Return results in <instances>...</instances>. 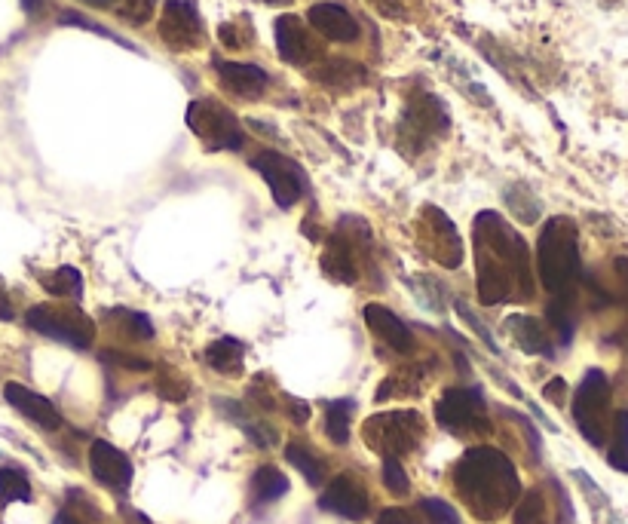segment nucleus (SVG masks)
I'll list each match as a JSON object with an SVG mask.
<instances>
[{
	"label": "nucleus",
	"instance_id": "nucleus-1",
	"mask_svg": "<svg viewBox=\"0 0 628 524\" xmlns=\"http://www.w3.org/2000/svg\"><path fill=\"white\" fill-rule=\"evenodd\" d=\"M475 261L478 298L485 304L527 301L534 295L530 249L497 212H481L475 218Z\"/></svg>",
	"mask_w": 628,
	"mask_h": 524
},
{
	"label": "nucleus",
	"instance_id": "nucleus-2",
	"mask_svg": "<svg viewBox=\"0 0 628 524\" xmlns=\"http://www.w3.org/2000/svg\"><path fill=\"white\" fill-rule=\"evenodd\" d=\"M454 488L478 518H500L521 497V482L512 460L488 445L469 448L460 457L454 466Z\"/></svg>",
	"mask_w": 628,
	"mask_h": 524
},
{
	"label": "nucleus",
	"instance_id": "nucleus-3",
	"mask_svg": "<svg viewBox=\"0 0 628 524\" xmlns=\"http://www.w3.org/2000/svg\"><path fill=\"white\" fill-rule=\"evenodd\" d=\"M537 273L546 292L573 295L579 279V233L570 218H552L537 240Z\"/></svg>",
	"mask_w": 628,
	"mask_h": 524
},
{
	"label": "nucleus",
	"instance_id": "nucleus-4",
	"mask_svg": "<svg viewBox=\"0 0 628 524\" xmlns=\"http://www.w3.org/2000/svg\"><path fill=\"white\" fill-rule=\"evenodd\" d=\"M573 423L592 448H604L610 423V380L601 368H589L570 402Z\"/></svg>",
	"mask_w": 628,
	"mask_h": 524
},
{
	"label": "nucleus",
	"instance_id": "nucleus-5",
	"mask_svg": "<svg viewBox=\"0 0 628 524\" xmlns=\"http://www.w3.org/2000/svg\"><path fill=\"white\" fill-rule=\"evenodd\" d=\"M448 126H451V117H448V108L439 95L414 92L411 102L402 111V120H399V148L405 154H420L436 138H442L448 132Z\"/></svg>",
	"mask_w": 628,
	"mask_h": 524
},
{
	"label": "nucleus",
	"instance_id": "nucleus-6",
	"mask_svg": "<svg viewBox=\"0 0 628 524\" xmlns=\"http://www.w3.org/2000/svg\"><path fill=\"white\" fill-rule=\"evenodd\" d=\"M25 325L37 335L62 341L74 350H89L95 341V322L68 304H37L25 313Z\"/></svg>",
	"mask_w": 628,
	"mask_h": 524
},
{
	"label": "nucleus",
	"instance_id": "nucleus-7",
	"mask_svg": "<svg viewBox=\"0 0 628 524\" xmlns=\"http://www.w3.org/2000/svg\"><path fill=\"white\" fill-rule=\"evenodd\" d=\"M184 120H187V129L197 135L209 151H239L246 145L243 126H239L233 111L212 99H193L187 105Z\"/></svg>",
	"mask_w": 628,
	"mask_h": 524
},
{
	"label": "nucleus",
	"instance_id": "nucleus-8",
	"mask_svg": "<svg viewBox=\"0 0 628 524\" xmlns=\"http://www.w3.org/2000/svg\"><path fill=\"white\" fill-rule=\"evenodd\" d=\"M365 439L368 445L383 457H402L411 454L423 439V420L417 411H386L374 414L365 423Z\"/></svg>",
	"mask_w": 628,
	"mask_h": 524
},
{
	"label": "nucleus",
	"instance_id": "nucleus-9",
	"mask_svg": "<svg viewBox=\"0 0 628 524\" xmlns=\"http://www.w3.org/2000/svg\"><path fill=\"white\" fill-rule=\"evenodd\" d=\"M436 420L454 436H475V433H488V408L478 390H445V396L436 402Z\"/></svg>",
	"mask_w": 628,
	"mask_h": 524
},
{
	"label": "nucleus",
	"instance_id": "nucleus-10",
	"mask_svg": "<svg viewBox=\"0 0 628 524\" xmlns=\"http://www.w3.org/2000/svg\"><path fill=\"white\" fill-rule=\"evenodd\" d=\"M252 169L267 181L276 206H282V209H292L307 194V175H304V169L295 160H288V157H282L276 151L255 154L252 157Z\"/></svg>",
	"mask_w": 628,
	"mask_h": 524
},
{
	"label": "nucleus",
	"instance_id": "nucleus-11",
	"mask_svg": "<svg viewBox=\"0 0 628 524\" xmlns=\"http://www.w3.org/2000/svg\"><path fill=\"white\" fill-rule=\"evenodd\" d=\"M160 40L175 53L200 50L206 43V25L193 0H166L160 16Z\"/></svg>",
	"mask_w": 628,
	"mask_h": 524
},
{
	"label": "nucleus",
	"instance_id": "nucleus-12",
	"mask_svg": "<svg viewBox=\"0 0 628 524\" xmlns=\"http://www.w3.org/2000/svg\"><path fill=\"white\" fill-rule=\"evenodd\" d=\"M417 233H420V246L429 258H436L445 267H460V261H463L460 233L442 209L426 206L420 212V230Z\"/></svg>",
	"mask_w": 628,
	"mask_h": 524
},
{
	"label": "nucleus",
	"instance_id": "nucleus-13",
	"mask_svg": "<svg viewBox=\"0 0 628 524\" xmlns=\"http://www.w3.org/2000/svg\"><path fill=\"white\" fill-rule=\"evenodd\" d=\"M276 50H279V59L288 62V65H310V62H319L322 59V46L313 40V31L310 25H304L298 16H279L276 25Z\"/></svg>",
	"mask_w": 628,
	"mask_h": 524
},
{
	"label": "nucleus",
	"instance_id": "nucleus-14",
	"mask_svg": "<svg viewBox=\"0 0 628 524\" xmlns=\"http://www.w3.org/2000/svg\"><path fill=\"white\" fill-rule=\"evenodd\" d=\"M368 494L365 488L353 479V475H337V479L322 491L319 497V509L322 512H331V515H341L347 521H362L368 518Z\"/></svg>",
	"mask_w": 628,
	"mask_h": 524
},
{
	"label": "nucleus",
	"instance_id": "nucleus-15",
	"mask_svg": "<svg viewBox=\"0 0 628 524\" xmlns=\"http://www.w3.org/2000/svg\"><path fill=\"white\" fill-rule=\"evenodd\" d=\"M89 469L95 475V482H102L111 491H126L132 485L129 457L105 439H95L89 445Z\"/></svg>",
	"mask_w": 628,
	"mask_h": 524
},
{
	"label": "nucleus",
	"instance_id": "nucleus-16",
	"mask_svg": "<svg viewBox=\"0 0 628 524\" xmlns=\"http://www.w3.org/2000/svg\"><path fill=\"white\" fill-rule=\"evenodd\" d=\"M215 74L221 80V86L236 95V99H246V102H255L267 92L270 86V74L258 65H249V62H227V59H215Z\"/></svg>",
	"mask_w": 628,
	"mask_h": 524
},
{
	"label": "nucleus",
	"instance_id": "nucleus-17",
	"mask_svg": "<svg viewBox=\"0 0 628 524\" xmlns=\"http://www.w3.org/2000/svg\"><path fill=\"white\" fill-rule=\"evenodd\" d=\"M307 22L325 40H334V43H356L359 40V22L341 4H328V0L325 4H313L307 10Z\"/></svg>",
	"mask_w": 628,
	"mask_h": 524
},
{
	"label": "nucleus",
	"instance_id": "nucleus-18",
	"mask_svg": "<svg viewBox=\"0 0 628 524\" xmlns=\"http://www.w3.org/2000/svg\"><path fill=\"white\" fill-rule=\"evenodd\" d=\"M4 399L25 417V420H31L34 426H40V430H59L62 426V414H59V408L46 399V396H40V393H34V390H28V387H22V384H7L4 387Z\"/></svg>",
	"mask_w": 628,
	"mask_h": 524
},
{
	"label": "nucleus",
	"instance_id": "nucleus-19",
	"mask_svg": "<svg viewBox=\"0 0 628 524\" xmlns=\"http://www.w3.org/2000/svg\"><path fill=\"white\" fill-rule=\"evenodd\" d=\"M362 316H365V325L374 331V335L386 344V347H393V350H399V353H408L411 350V331H408V325L393 313V310H386L383 304H365V310H362Z\"/></svg>",
	"mask_w": 628,
	"mask_h": 524
},
{
	"label": "nucleus",
	"instance_id": "nucleus-20",
	"mask_svg": "<svg viewBox=\"0 0 628 524\" xmlns=\"http://www.w3.org/2000/svg\"><path fill=\"white\" fill-rule=\"evenodd\" d=\"M310 80H316L319 86H325L331 92H350L368 80V71L350 59H325L316 68H310Z\"/></svg>",
	"mask_w": 628,
	"mask_h": 524
},
{
	"label": "nucleus",
	"instance_id": "nucleus-21",
	"mask_svg": "<svg viewBox=\"0 0 628 524\" xmlns=\"http://www.w3.org/2000/svg\"><path fill=\"white\" fill-rule=\"evenodd\" d=\"M506 331L515 338V344L530 353V356H555V347H552V338H549V331L540 319L534 316H509L506 319Z\"/></svg>",
	"mask_w": 628,
	"mask_h": 524
},
{
	"label": "nucleus",
	"instance_id": "nucleus-22",
	"mask_svg": "<svg viewBox=\"0 0 628 524\" xmlns=\"http://www.w3.org/2000/svg\"><path fill=\"white\" fill-rule=\"evenodd\" d=\"M322 270L337 279V282H356L359 279V270H356V258H353V243L350 236H334V240L325 246L322 252Z\"/></svg>",
	"mask_w": 628,
	"mask_h": 524
},
{
	"label": "nucleus",
	"instance_id": "nucleus-23",
	"mask_svg": "<svg viewBox=\"0 0 628 524\" xmlns=\"http://www.w3.org/2000/svg\"><path fill=\"white\" fill-rule=\"evenodd\" d=\"M243 359H246V347L243 341H236V338H218L206 347V362L209 368H215L218 374H239L243 371Z\"/></svg>",
	"mask_w": 628,
	"mask_h": 524
},
{
	"label": "nucleus",
	"instance_id": "nucleus-24",
	"mask_svg": "<svg viewBox=\"0 0 628 524\" xmlns=\"http://www.w3.org/2000/svg\"><path fill=\"white\" fill-rule=\"evenodd\" d=\"M288 494V479L276 469V466H261L255 475H252V500L267 506V503H276Z\"/></svg>",
	"mask_w": 628,
	"mask_h": 524
},
{
	"label": "nucleus",
	"instance_id": "nucleus-25",
	"mask_svg": "<svg viewBox=\"0 0 628 524\" xmlns=\"http://www.w3.org/2000/svg\"><path fill=\"white\" fill-rule=\"evenodd\" d=\"M353 430V402L350 399H337L325 408V436L334 445H347Z\"/></svg>",
	"mask_w": 628,
	"mask_h": 524
},
{
	"label": "nucleus",
	"instance_id": "nucleus-26",
	"mask_svg": "<svg viewBox=\"0 0 628 524\" xmlns=\"http://www.w3.org/2000/svg\"><path fill=\"white\" fill-rule=\"evenodd\" d=\"M285 460L304 475L310 488H319L325 482V466H322V460L310 448H304L301 442H292V445L285 448Z\"/></svg>",
	"mask_w": 628,
	"mask_h": 524
},
{
	"label": "nucleus",
	"instance_id": "nucleus-27",
	"mask_svg": "<svg viewBox=\"0 0 628 524\" xmlns=\"http://www.w3.org/2000/svg\"><path fill=\"white\" fill-rule=\"evenodd\" d=\"M546 316H549V325L555 328L558 344H561V347H570V341H573V331H576V319H573V295H555V301L549 304Z\"/></svg>",
	"mask_w": 628,
	"mask_h": 524
},
{
	"label": "nucleus",
	"instance_id": "nucleus-28",
	"mask_svg": "<svg viewBox=\"0 0 628 524\" xmlns=\"http://www.w3.org/2000/svg\"><path fill=\"white\" fill-rule=\"evenodd\" d=\"M40 285L56 298H80L83 279L74 267H56L53 273H40Z\"/></svg>",
	"mask_w": 628,
	"mask_h": 524
},
{
	"label": "nucleus",
	"instance_id": "nucleus-29",
	"mask_svg": "<svg viewBox=\"0 0 628 524\" xmlns=\"http://www.w3.org/2000/svg\"><path fill=\"white\" fill-rule=\"evenodd\" d=\"M31 500V482L22 469L0 466V503H28Z\"/></svg>",
	"mask_w": 628,
	"mask_h": 524
},
{
	"label": "nucleus",
	"instance_id": "nucleus-30",
	"mask_svg": "<svg viewBox=\"0 0 628 524\" xmlns=\"http://www.w3.org/2000/svg\"><path fill=\"white\" fill-rule=\"evenodd\" d=\"M607 463L616 472H628V411H619L613 417V442L607 451Z\"/></svg>",
	"mask_w": 628,
	"mask_h": 524
},
{
	"label": "nucleus",
	"instance_id": "nucleus-31",
	"mask_svg": "<svg viewBox=\"0 0 628 524\" xmlns=\"http://www.w3.org/2000/svg\"><path fill=\"white\" fill-rule=\"evenodd\" d=\"M512 524H546V500L543 491H527L515 506H512Z\"/></svg>",
	"mask_w": 628,
	"mask_h": 524
},
{
	"label": "nucleus",
	"instance_id": "nucleus-32",
	"mask_svg": "<svg viewBox=\"0 0 628 524\" xmlns=\"http://www.w3.org/2000/svg\"><path fill=\"white\" fill-rule=\"evenodd\" d=\"M111 322H114V328L126 331V335H129L132 341H151V338H154V325H151V319L144 316V313L117 310Z\"/></svg>",
	"mask_w": 628,
	"mask_h": 524
},
{
	"label": "nucleus",
	"instance_id": "nucleus-33",
	"mask_svg": "<svg viewBox=\"0 0 628 524\" xmlns=\"http://www.w3.org/2000/svg\"><path fill=\"white\" fill-rule=\"evenodd\" d=\"M417 509H420V515H423L429 524H460L457 509H454L448 500H442V497H423V500L417 503Z\"/></svg>",
	"mask_w": 628,
	"mask_h": 524
},
{
	"label": "nucleus",
	"instance_id": "nucleus-34",
	"mask_svg": "<svg viewBox=\"0 0 628 524\" xmlns=\"http://www.w3.org/2000/svg\"><path fill=\"white\" fill-rule=\"evenodd\" d=\"M154 7H157V0H114L111 13H117L129 25H144L154 16Z\"/></svg>",
	"mask_w": 628,
	"mask_h": 524
},
{
	"label": "nucleus",
	"instance_id": "nucleus-35",
	"mask_svg": "<svg viewBox=\"0 0 628 524\" xmlns=\"http://www.w3.org/2000/svg\"><path fill=\"white\" fill-rule=\"evenodd\" d=\"M380 475H383V485H386V491H393V494H408V475H405V466L396 460V457H383V469H380Z\"/></svg>",
	"mask_w": 628,
	"mask_h": 524
},
{
	"label": "nucleus",
	"instance_id": "nucleus-36",
	"mask_svg": "<svg viewBox=\"0 0 628 524\" xmlns=\"http://www.w3.org/2000/svg\"><path fill=\"white\" fill-rule=\"evenodd\" d=\"M368 4L386 19H411L417 0H368Z\"/></svg>",
	"mask_w": 628,
	"mask_h": 524
},
{
	"label": "nucleus",
	"instance_id": "nucleus-37",
	"mask_svg": "<svg viewBox=\"0 0 628 524\" xmlns=\"http://www.w3.org/2000/svg\"><path fill=\"white\" fill-rule=\"evenodd\" d=\"M218 37H221L224 46H230V50H243V46L252 43V31L249 28L239 31V22H224L221 31H218Z\"/></svg>",
	"mask_w": 628,
	"mask_h": 524
},
{
	"label": "nucleus",
	"instance_id": "nucleus-38",
	"mask_svg": "<svg viewBox=\"0 0 628 524\" xmlns=\"http://www.w3.org/2000/svg\"><path fill=\"white\" fill-rule=\"evenodd\" d=\"M102 362H111V365H120L126 371H151L154 365L141 356H129V353H120V350H105L102 353Z\"/></svg>",
	"mask_w": 628,
	"mask_h": 524
},
{
	"label": "nucleus",
	"instance_id": "nucleus-39",
	"mask_svg": "<svg viewBox=\"0 0 628 524\" xmlns=\"http://www.w3.org/2000/svg\"><path fill=\"white\" fill-rule=\"evenodd\" d=\"M59 22L62 25H77V28H86V31H95V34H102V37H108V40H117V43H123V46H129L126 40H120L117 34H111L108 28H102V25H95V22H89V19H83V16H77V13H62L59 16Z\"/></svg>",
	"mask_w": 628,
	"mask_h": 524
},
{
	"label": "nucleus",
	"instance_id": "nucleus-40",
	"mask_svg": "<svg viewBox=\"0 0 628 524\" xmlns=\"http://www.w3.org/2000/svg\"><path fill=\"white\" fill-rule=\"evenodd\" d=\"M564 393H567V384H564L561 377L549 380V384H546V390H543V396H546L552 405H564Z\"/></svg>",
	"mask_w": 628,
	"mask_h": 524
},
{
	"label": "nucleus",
	"instance_id": "nucleus-41",
	"mask_svg": "<svg viewBox=\"0 0 628 524\" xmlns=\"http://www.w3.org/2000/svg\"><path fill=\"white\" fill-rule=\"evenodd\" d=\"M374 524H414L411 518H408V512L405 509H386V512H380L377 515V521Z\"/></svg>",
	"mask_w": 628,
	"mask_h": 524
},
{
	"label": "nucleus",
	"instance_id": "nucleus-42",
	"mask_svg": "<svg viewBox=\"0 0 628 524\" xmlns=\"http://www.w3.org/2000/svg\"><path fill=\"white\" fill-rule=\"evenodd\" d=\"M288 405H292V417H295V423H307V417H310V405H307V402H295V399H288Z\"/></svg>",
	"mask_w": 628,
	"mask_h": 524
},
{
	"label": "nucleus",
	"instance_id": "nucleus-43",
	"mask_svg": "<svg viewBox=\"0 0 628 524\" xmlns=\"http://www.w3.org/2000/svg\"><path fill=\"white\" fill-rule=\"evenodd\" d=\"M0 319H4V322L13 319V304H10V295H7L4 285H0Z\"/></svg>",
	"mask_w": 628,
	"mask_h": 524
},
{
	"label": "nucleus",
	"instance_id": "nucleus-44",
	"mask_svg": "<svg viewBox=\"0 0 628 524\" xmlns=\"http://www.w3.org/2000/svg\"><path fill=\"white\" fill-rule=\"evenodd\" d=\"M22 7H25V13H28L31 19H37V16L46 13V0H22Z\"/></svg>",
	"mask_w": 628,
	"mask_h": 524
},
{
	"label": "nucleus",
	"instance_id": "nucleus-45",
	"mask_svg": "<svg viewBox=\"0 0 628 524\" xmlns=\"http://www.w3.org/2000/svg\"><path fill=\"white\" fill-rule=\"evenodd\" d=\"M53 524H80V521H77V518H74L71 512H59Z\"/></svg>",
	"mask_w": 628,
	"mask_h": 524
},
{
	"label": "nucleus",
	"instance_id": "nucleus-46",
	"mask_svg": "<svg viewBox=\"0 0 628 524\" xmlns=\"http://www.w3.org/2000/svg\"><path fill=\"white\" fill-rule=\"evenodd\" d=\"M267 4H292V0H267Z\"/></svg>",
	"mask_w": 628,
	"mask_h": 524
}]
</instances>
